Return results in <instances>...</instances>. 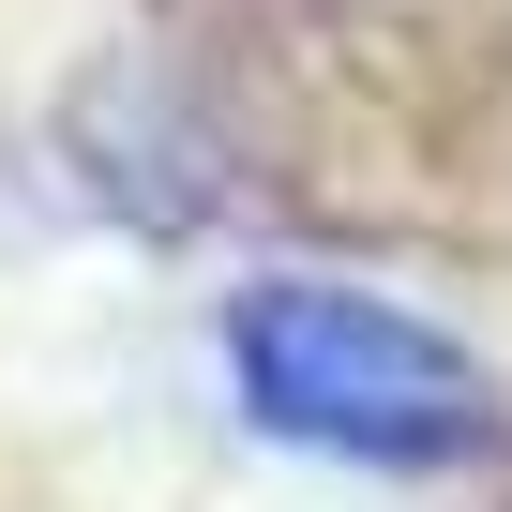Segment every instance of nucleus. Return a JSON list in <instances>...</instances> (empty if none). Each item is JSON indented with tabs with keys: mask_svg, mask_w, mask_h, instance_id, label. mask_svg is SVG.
Here are the masks:
<instances>
[{
	"mask_svg": "<svg viewBox=\"0 0 512 512\" xmlns=\"http://www.w3.org/2000/svg\"><path fill=\"white\" fill-rule=\"evenodd\" d=\"M226 362H241V407L272 422V437L347 452V467H452L497 422L482 362L437 317L362 302V287H256L226 317Z\"/></svg>",
	"mask_w": 512,
	"mask_h": 512,
	"instance_id": "nucleus-1",
	"label": "nucleus"
}]
</instances>
